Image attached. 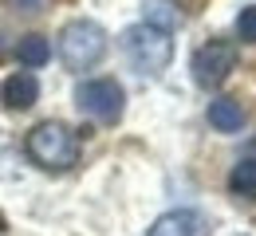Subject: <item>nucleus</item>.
<instances>
[{
	"label": "nucleus",
	"instance_id": "ddd939ff",
	"mask_svg": "<svg viewBox=\"0 0 256 236\" xmlns=\"http://www.w3.org/2000/svg\"><path fill=\"white\" fill-rule=\"evenodd\" d=\"M12 12H20V16H40L44 8H48V0H4Z\"/></svg>",
	"mask_w": 256,
	"mask_h": 236
},
{
	"label": "nucleus",
	"instance_id": "0eeeda50",
	"mask_svg": "<svg viewBox=\"0 0 256 236\" xmlns=\"http://www.w3.org/2000/svg\"><path fill=\"white\" fill-rule=\"evenodd\" d=\"M36 99H40V83H36L32 71H20L4 83V106L8 110H28V106H36Z\"/></svg>",
	"mask_w": 256,
	"mask_h": 236
},
{
	"label": "nucleus",
	"instance_id": "423d86ee",
	"mask_svg": "<svg viewBox=\"0 0 256 236\" xmlns=\"http://www.w3.org/2000/svg\"><path fill=\"white\" fill-rule=\"evenodd\" d=\"M150 236H209V221L193 209H178V213H166L154 221Z\"/></svg>",
	"mask_w": 256,
	"mask_h": 236
},
{
	"label": "nucleus",
	"instance_id": "9d476101",
	"mask_svg": "<svg viewBox=\"0 0 256 236\" xmlns=\"http://www.w3.org/2000/svg\"><path fill=\"white\" fill-rule=\"evenodd\" d=\"M16 55H20V63L24 67H44L48 59H52V43H48V35H24L20 43H16Z\"/></svg>",
	"mask_w": 256,
	"mask_h": 236
},
{
	"label": "nucleus",
	"instance_id": "1a4fd4ad",
	"mask_svg": "<svg viewBox=\"0 0 256 236\" xmlns=\"http://www.w3.org/2000/svg\"><path fill=\"white\" fill-rule=\"evenodd\" d=\"M150 28H162V32H174L182 24V12H178V0H150L146 4V20Z\"/></svg>",
	"mask_w": 256,
	"mask_h": 236
},
{
	"label": "nucleus",
	"instance_id": "4468645a",
	"mask_svg": "<svg viewBox=\"0 0 256 236\" xmlns=\"http://www.w3.org/2000/svg\"><path fill=\"white\" fill-rule=\"evenodd\" d=\"M4 51H8V43H4V28H0V59H4Z\"/></svg>",
	"mask_w": 256,
	"mask_h": 236
},
{
	"label": "nucleus",
	"instance_id": "f03ea898",
	"mask_svg": "<svg viewBox=\"0 0 256 236\" xmlns=\"http://www.w3.org/2000/svg\"><path fill=\"white\" fill-rule=\"evenodd\" d=\"M28 158L40 169H71L79 162V138L64 122H40L28 134Z\"/></svg>",
	"mask_w": 256,
	"mask_h": 236
},
{
	"label": "nucleus",
	"instance_id": "6e6552de",
	"mask_svg": "<svg viewBox=\"0 0 256 236\" xmlns=\"http://www.w3.org/2000/svg\"><path fill=\"white\" fill-rule=\"evenodd\" d=\"M209 122H213L221 134H236V130L244 126V106H240V99H217V102H209Z\"/></svg>",
	"mask_w": 256,
	"mask_h": 236
},
{
	"label": "nucleus",
	"instance_id": "f257e3e1",
	"mask_svg": "<svg viewBox=\"0 0 256 236\" xmlns=\"http://www.w3.org/2000/svg\"><path fill=\"white\" fill-rule=\"evenodd\" d=\"M122 51H126L130 67L138 75H162L174 59V39L162 28H150V24H130L122 32Z\"/></svg>",
	"mask_w": 256,
	"mask_h": 236
},
{
	"label": "nucleus",
	"instance_id": "39448f33",
	"mask_svg": "<svg viewBox=\"0 0 256 236\" xmlns=\"http://www.w3.org/2000/svg\"><path fill=\"white\" fill-rule=\"evenodd\" d=\"M79 110L91 114L95 122H118L122 118V106H126V95L114 79H91L79 87Z\"/></svg>",
	"mask_w": 256,
	"mask_h": 236
},
{
	"label": "nucleus",
	"instance_id": "20e7f679",
	"mask_svg": "<svg viewBox=\"0 0 256 236\" xmlns=\"http://www.w3.org/2000/svg\"><path fill=\"white\" fill-rule=\"evenodd\" d=\"M232 67H236V47L224 43V39H209L205 47H197V51H193V63H190L193 83L205 87V91H209V87H221Z\"/></svg>",
	"mask_w": 256,
	"mask_h": 236
},
{
	"label": "nucleus",
	"instance_id": "9b49d317",
	"mask_svg": "<svg viewBox=\"0 0 256 236\" xmlns=\"http://www.w3.org/2000/svg\"><path fill=\"white\" fill-rule=\"evenodd\" d=\"M228 185H232V193H236V197L256 201V158L236 162V166H232V177H228Z\"/></svg>",
	"mask_w": 256,
	"mask_h": 236
},
{
	"label": "nucleus",
	"instance_id": "f8f14e48",
	"mask_svg": "<svg viewBox=\"0 0 256 236\" xmlns=\"http://www.w3.org/2000/svg\"><path fill=\"white\" fill-rule=\"evenodd\" d=\"M236 35H240L244 43H256V4L236 16Z\"/></svg>",
	"mask_w": 256,
	"mask_h": 236
},
{
	"label": "nucleus",
	"instance_id": "7ed1b4c3",
	"mask_svg": "<svg viewBox=\"0 0 256 236\" xmlns=\"http://www.w3.org/2000/svg\"><path fill=\"white\" fill-rule=\"evenodd\" d=\"M106 55V32L95 20H71L60 32V59L71 71H87Z\"/></svg>",
	"mask_w": 256,
	"mask_h": 236
}]
</instances>
